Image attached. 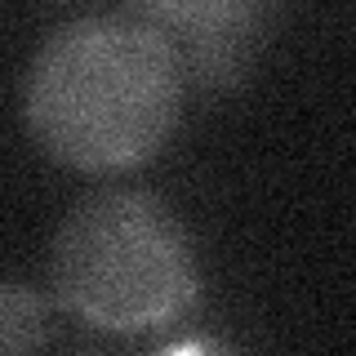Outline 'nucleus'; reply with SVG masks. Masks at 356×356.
Segmentation results:
<instances>
[{
	"instance_id": "f257e3e1",
	"label": "nucleus",
	"mask_w": 356,
	"mask_h": 356,
	"mask_svg": "<svg viewBox=\"0 0 356 356\" xmlns=\"http://www.w3.org/2000/svg\"><path fill=\"white\" fill-rule=\"evenodd\" d=\"M178 103L183 63L138 18H81L58 27L22 89L31 138L85 174L152 161L178 120Z\"/></svg>"
},
{
	"instance_id": "20e7f679",
	"label": "nucleus",
	"mask_w": 356,
	"mask_h": 356,
	"mask_svg": "<svg viewBox=\"0 0 356 356\" xmlns=\"http://www.w3.org/2000/svg\"><path fill=\"white\" fill-rule=\"evenodd\" d=\"M49 343V307L27 285H0V352H31Z\"/></svg>"
},
{
	"instance_id": "7ed1b4c3",
	"label": "nucleus",
	"mask_w": 356,
	"mask_h": 356,
	"mask_svg": "<svg viewBox=\"0 0 356 356\" xmlns=\"http://www.w3.org/2000/svg\"><path fill=\"white\" fill-rule=\"evenodd\" d=\"M272 0H129L138 22L174 44L183 72L200 85H227L250 63Z\"/></svg>"
},
{
	"instance_id": "f03ea898",
	"label": "nucleus",
	"mask_w": 356,
	"mask_h": 356,
	"mask_svg": "<svg viewBox=\"0 0 356 356\" xmlns=\"http://www.w3.org/2000/svg\"><path fill=\"white\" fill-rule=\"evenodd\" d=\"M54 285L94 330L138 334L187 316L196 259L178 218L147 192H103L67 214L54 245Z\"/></svg>"
}]
</instances>
